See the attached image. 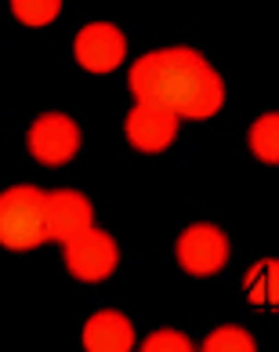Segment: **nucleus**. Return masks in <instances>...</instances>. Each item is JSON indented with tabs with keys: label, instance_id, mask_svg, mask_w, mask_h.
Segmentation results:
<instances>
[{
	"label": "nucleus",
	"instance_id": "1a4fd4ad",
	"mask_svg": "<svg viewBox=\"0 0 279 352\" xmlns=\"http://www.w3.org/2000/svg\"><path fill=\"white\" fill-rule=\"evenodd\" d=\"M84 349L87 352H127L135 349V327L124 312L102 309L84 323Z\"/></svg>",
	"mask_w": 279,
	"mask_h": 352
},
{
	"label": "nucleus",
	"instance_id": "9b49d317",
	"mask_svg": "<svg viewBox=\"0 0 279 352\" xmlns=\"http://www.w3.org/2000/svg\"><path fill=\"white\" fill-rule=\"evenodd\" d=\"M250 153L261 164H279V113L258 116V124L250 127Z\"/></svg>",
	"mask_w": 279,
	"mask_h": 352
},
{
	"label": "nucleus",
	"instance_id": "39448f33",
	"mask_svg": "<svg viewBox=\"0 0 279 352\" xmlns=\"http://www.w3.org/2000/svg\"><path fill=\"white\" fill-rule=\"evenodd\" d=\"M73 55L80 62V69H87V73H113L127 58V36L113 22H87L76 33Z\"/></svg>",
	"mask_w": 279,
	"mask_h": 352
},
{
	"label": "nucleus",
	"instance_id": "f03ea898",
	"mask_svg": "<svg viewBox=\"0 0 279 352\" xmlns=\"http://www.w3.org/2000/svg\"><path fill=\"white\" fill-rule=\"evenodd\" d=\"M0 240L11 251H30V247L51 240V211L47 192L33 186H15L0 197Z\"/></svg>",
	"mask_w": 279,
	"mask_h": 352
},
{
	"label": "nucleus",
	"instance_id": "0eeeda50",
	"mask_svg": "<svg viewBox=\"0 0 279 352\" xmlns=\"http://www.w3.org/2000/svg\"><path fill=\"white\" fill-rule=\"evenodd\" d=\"M127 138L142 153H164L178 138V113L149 106V102H138L127 116Z\"/></svg>",
	"mask_w": 279,
	"mask_h": 352
},
{
	"label": "nucleus",
	"instance_id": "f257e3e1",
	"mask_svg": "<svg viewBox=\"0 0 279 352\" xmlns=\"http://www.w3.org/2000/svg\"><path fill=\"white\" fill-rule=\"evenodd\" d=\"M131 91L138 102L170 109L185 120H207L225 102L221 76L192 47L149 51L131 66Z\"/></svg>",
	"mask_w": 279,
	"mask_h": 352
},
{
	"label": "nucleus",
	"instance_id": "423d86ee",
	"mask_svg": "<svg viewBox=\"0 0 279 352\" xmlns=\"http://www.w3.org/2000/svg\"><path fill=\"white\" fill-rule=\"evenodd\" d=\"M80 149V127L65 113H44L30 127V153L47 167L69 164Z\"/></svg>",
	"mask_w": 279,
	"mask_h": 352
},
{
	"label": "nucleus",
	"instance_id": "ddd939ff",
	"mask_svg": "<svg viewBox=\"0 0 279 352\" xmlns=\"http://www.w3.org/2000/svg\"><path fill=\"white\" fill-rule=\"evenodd\" d=\"M203 349L207 352H254V338L243 327H218L214 334H207Z\"/></svg>",
	"mask_w": 279,
	"mask_h": 352
},
{
	"label": "nucleus",
	"instance_id": "f8f14e48",
	"mask_svg": "<svg viewBox=\"0 0 279 352\" xmlns=\"http://www.w3.org/2000/svg\"><path fill=\"white\" fill-rule=\"evenodd\" d=\"M11 11L22 25L40 30V25H51L62 11V0H11Z\"/></svg>",
	"mask_w": 279,
	"mask_h": 352
},
{
	"label": "nucleus",
	"instance_id": "4468645a",
	"mask_svg": "<svg viewBox=\"0 0 279 352\" xmlns=\"http://www.w3.org/2000/svg\"><path fill=\"white\" fill-rule=\"evenodd\" d=\"M142 349H145V352H189L192 342H189L185 334H178V331H156V334L145 338Z\"/></svg>",
	"mask_w": 279,
	"mask_h": 352
},
{
	"label": "nucleus",
	"instance_id": "9d476101",
	"mask_svg": "<svg viewBox=\"0 0 279 352\" xmlns=\"http://www.w3.org/2000/svg\"><path fill=\"white\" fill-rule=\"evenodd\" d=\"M243 291L254 305H272L279 309V262L276 258H265L243 276Z\"/></svg>",
	"mask_w": 279,
	"mask_h": 352
},
{
	"label": "nucleus",
	"instance_id": "7ed1b4c3",
	"mask_svg": "<svg viewBox=\"0 0 279 352\" xmlns=\"http://www.w3.org/2000/svg\"><path fill=\"white\" fill-rule=\"evenodd\" d=\"M62 247H65V254H62L65 269H69L76 280H84V283L109 280L116 262H120L116 240L109 236V232L95 229V226H91L87 232H80V236H73L69 243H62Z\"/></svg>",
	"mask_w": 279,
	"mask_h": 352
},
{
	"label": "nucleus",
	"instance_id": "20e7f679",
	"mask_svg": "<svg viewBox=\"0 0 279 352\" xmlns=\"http://www.w3.org/2000/svg\"><path fill=\"white\" fill-rule=\"evenodd\" d=\"M175 258L189 276H214L229 262V236L218 226H189L178 236Z\"/></svg>",
	"mask_w": 279,
	"mask_h": 352
},
{
	"label": "nucleus",
	"instance_id": "6e6552de",
	"mask_svg": "<svg viewBox=\"0 0 279 352\" xmlns=\"http://www.w3.org/2000/svg\"><path fill=\"white\" fill-rule=\"evenodd\" d=\"M47 211H51V240L58 243H69L73 236L91 229V200L76 189L47 192Z\"/></svg>",
	"mask_w": 279,
	"mask_h": 352
}]
</instances>
